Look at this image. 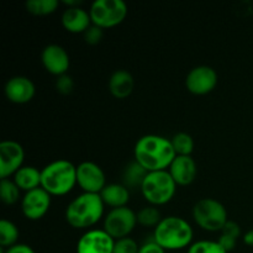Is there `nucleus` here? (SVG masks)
I'll list each match as a JSON object with an SVG mask.
<instances>
[{
  "label": "nucleus",
  "instance_id": "1",
  "mask_svg": "<svg viewBox=\"0 0 253 253\" xmlns=\"http://www.w3.org/2000/svg\"><path fill=\"white\" fill-rule=\"evenodd\" d=\"M177 157L169 138L161 135H145L138 138L133 147V160L147 172L168 170Z\"/></svg>",
  "mask_w": 253,
  "mask_h": 253
},
{
  "label": "nucleus",
  "instance_id": "2",
  "mask_svg": "<svg viewBox=\"0 0 253 253\" xmlns=\"http://www.w3.org/2000/svg\"><path fill=\"white\" fill-rule=\"evenodd\" d=\"M104 210L105 204L100 194L82 193L67 205L64 217L73 229L90 230L103 219Z\"/></svg>",
  "mask_w": 253,
  "mask_h": 253
},
{
  "label": "nucleus",
  "instance_id": "3",
  "mask_svg": "<svg viewBox=\"0 0 253 253\" xmlns=\"http://www.w3.org/2000/svg\"><path fill=\"white\" fill-rule=\"evenodd\" d=\"M194 231L189 222L180 216H166L153 230L152 239L166 251L189 249Z\"/></svg>",
  "mask_w": 253,
  "mask_h": 253
},
{
  "label": "nucleus",
  "instance_id": "4",
  "mask_svg": "<svg viewBox=\"0 0 253 253\" xmlns=\"http://www.w3.org/2000/svg\"><path fill=\"white\" fill-rule=\"evenodd\" d=\"M77 185V166L67 160H57L41 169V188L51 197H63Z\"/></svg>",
  "mask_w": 253,
  "mask_h": 253
},
{
  "label": "nucleus",
  "instance_id": "5",
  "mask_svg": "<svg viewBox=\"0 0 253 253\" xmlns=\"http://www.w3.org/2000/svg\"><path fill=\"white\" fill-rule=\"evenodd\" d=\"M177 187L168 170H158L147 173L140 190L148 204L158 208L174 198Z\"/></svg>",
  "mask_w": 253,
  "mask_h": 253
},
{
  "label": "nucleus",
  "instance_id": "6",
  "mask_svg": "<svg viewBox=\"0 0 253 253\" xmlns=\"http://www.w3.org/2000/svg\"><path fill=\"white\" fill-rule=\"evenodd\" d=\"M193 219L202 230L208 232H220L229 217L222 203L214 198H203L193 207Z\"/></svg>",
  "mask_w": 253,
  "mask_h": 253
},
{
  "label": "nucleus",
  "instance_id": "7",
  "mask_svg": "<svg viewBox=\"0 0 253 253\" xmlns=\"http://www.w3.org/2000/svg\"><path fill=\"white\" fill-rule=\"evenodd\" d=\"M127 12V5L123 0H95L89 10L93 25L103 30L123 24Z\"/></svg>",
  "mask_w": 253,
  "mask_h": 253
},
{
  "label": "nucleus",
  "instance_id": "8",
  "mask_svg": "<svg viewBox=\"0 0 253 253\" xmlns=\"http://www.w3.org/2000/svg\"><path fill=\"white\" fill-rule=\"evenodd\" d=\"M136 225L137 215L128 207L110 209L103 220V230H105L115 241L130 236Z\"/></svg>",
  "mask_w": 253,
  "mask_h": 253
},
{
  "label": "nucleus",
  "instance_id": "9",
  "mask_svg": "<svg viewBox=\"0 0 253 253\" xmlns=\"http://www.w3.org/2000/svg\"><path fill=\"white\" fill-rule=\"evenodd\" d=\"M77 185L83 193L100 194L106 187V177L103 168L90 161H84L77 166Z\"/></svg>",
  "mask_w": 253,
  "mask_h": 253
},
{
  "label": "nucleus",
  "instance_id": "10",
  "mask_svg": "<svg viewBox=\"0 0 253 253\" xmlns=\"http://www.w3.org/2000/svg\"><path fill=\"white\" fill-rule=\"evenodd\" d=\"M25 151L17 141L4 140L0 142V178L6 179L24 166Z\"/></svg>",
  "mask_w": 253,
  "mask_h": 253
},
{
  "label": "nucleus",
  "instance_id": "11",
  "mask_svg": "<svg viewBox=\"0 0 253 253\" xmlns=\"http://www.w3.org/2000/svg\"><path fill=\"white\" fill-rule=\"evenodd\" d=\"M217 79V73L212 67L197 66L187 74L185 86L194 95H207L216 88Z\"/></svg>",
  "mask_w": 253,
  "mask_h": 253
},
{
  "label": "nucleus",
  "instance_id": "12",
  "mask_svg": "<svg viewBox=\"0 0 253 253\" xmlns=\"http://www.w3.org/2000/svg\"><path fill=\"white\" fill-rule=\"evenodd\" d=\"M52 204V197L43 189L37 188L31 192L25 193L21 198L22 215L30 221L41 220L48 212Z\"/></svg>",
  "mask_w": 253,
  "mask_h": 253
},
{
  "label": "nucleus",
  "instance_id": "13",
  "mask_svg": "<svg viewBox=\"0 0 253 253\" xmlns=\"http://www.w3.org/2000/svg\"><path fill=\"white\" fill-rule=\"evenodd\" d=\"M115 240L103 229H90L77 242V253H113Z\"/></svg>",
  "mask_w": 253,
  "mask_h": 253
},
{
  "label": "nucleus",
  "instance_id": "14",
  "mask_svg": "<svg viewBox=\"0 0 253 253\" xmlns=\"http://www.w3.org/2000/svg\"><path fill=\"white\" fill-rule=\"evenodd\" d=\"M41 62L44 69L52 76H56L57 78L67 74L69 66H71V58H69L68 52L66 51L64 47L56 43L47 44L42 49Z\"/></svg>",
  "mask_w": 253,
  "mask_h": 253
},
{
  "label": "nucleus",
  "instance_id": "15",
  "mask_svg": "<svg viewBox=\"0 0 253 253\" xmlns=\"http://www.w3.org/2000/svg\"><path fill=\"white\" fill-rule=\"evenodd\" d=\"M4 94L10 103L26 104L34 99L36 86L34 82L25 76L11 77L5 83Z\"/></svg>",
  "mask_w": 253,
  "mask_h": 253
},
{
  "label": "nucleus",
  "instance_id": "16",
  "mask_svg": "<svg viewBox=\"0 0 253 253\" xmlns=\"http://www.w3.org/2000/svg\"><path fill=\"white\" fill-rule=\"evenodd\" d=\"M168 172L172 175L175 184L179 187H187L197 178L198 166L192 156H177L170 163Z\"/></svg>",
  "mask_w": 253,
  "mask_h": 253
},
{
  "label": "nucleus",
  "instance_id": "17",
  "mask_svg": "<svg viewBox=\"0 0 253 253\" xmlns=\"http://www.w3.org/2000/svg\"><path fill=\"white\" fill-rule=\"evenodd\" d=\"M61 22L64 30L71 34H84L93 25L89 11L82 6L66 7Z\"/></svg>",
  "mask_w": 253,
  "mask_h": 253
},
{
  "label": "nucleus",
  "instance_id": "18",
  "mask_svg": "<svg viewBox=\"0 0 253 253\" xmlns=\"http://www.w3.org/2000/svg\"><path fill=\"white\" fill-rule=\"evenodd\" d=\"M108 88L114 98L126 99L132 94L135 88V79L130 72L125 69H118L109 78Z\"/></svg>",
  "mask_w": 253,
  "mask_h": 253
},
{
  "label": "nucleus",
  "instance_id": "19",
  "mask_svg": "<svg viewBox=\"0 0 253 253\" xmlns=\"http://www.w3.org/2000/svg\"><path fill=\"white\" fill-rule=\"evenodd\" d=\"M100 197L104 204L110 207L111 209H116V208L127 207L130 200V190L121 183H110L101 190Z\"/></svg>",
  "mask_w": 253,
  "mask_h": 253
},
{
  "label": "nucleus",
  "instance_id": "20",
  "mask_svg": "<svg viewBox=\"0 0 253 253\" xmlns=\"http://www.w3.org/2000/svg\"><path fill=\"white\" fill-rule=\"evenodd\" d=\"M12 180L16 183L21 192H31L37 188H41V170L34 166H22L12 175Z\"/></svg>",
  "mask_w": 253,
  "mask_h": 253
},
{
  "label": "nucleus",
  "instance_id": "21",
  "mask_svg": "<svg viewBox=\"0 0 253 253\" xmlns=\"http://www.w3.org/2000/svg\"><path fill=\"white\" fill-rule=\"evenodd\" d=\"M147 170L136 162L135 160L131 163H128L125 167L123 173V184L125 187L130 188H141L143 180H145L146 175H147Z\"/></svg>",
  "mask_w": 253,
  "mask_h": 253
},
{
  "label": "nucleus",
  "instance_id": "22",
  "mask_svg": "<svg viewBox=\"0 0 253 253\" xmlns=\"http://www.w3.org/2000/svg\"><path fill=\"white\" fill-rule=\"evenodd\" d=\"M220 232L221 234H220L217 242L221 245L222 249L227 253L231 252L236 247L237 240L241 236V227H240V225L237 222L229 220Z\"/></svg>",
  "mask_w": 253,
  "mask_h": 253
},
{
  "label": "nucleus",
  "instance_id": "23",
  "mask_svg": "<svg viewBox=\"0 0 253 253\" xmlns=\"http://www.w3.org/2000/svg\"><path fill=\"white\" fill-rule=\"evenodd\" d=\"M20 232L16 225L7 219L0 221V246L1 249H9L15 246L19 240Z\"/></svg>",
  "mask_w": 253,
  "mask_h": 253
},
{
  "label": "nucleus",
  "instance_id": "24",
  "mask_svg": "<svg viewBox=\"0 0 253 253\" xmlns=\"http://www.w3.org/2000/svg\"><path fill=\"white\" fill-rule=\"evenodd\" d=\"M59 1L57 0H27L25 7L27 12L35 16H47L57 11Z\"/></svg>",
  "mask_w": 253,
  "mask_h": 253
},
{
  "label": "nucleus",
  "instance_id": "25",
  "mask_svg": "<svg viewBox=\"0 0 253 253\" xmlns=\"http://www.w3.org/2000/svg\"><path fill=\"white\" fill-rule=\"evenodd\" d=\"M137 215V224L143 227H153L155 229L161 221H162V215H161L160 209L153 205H147L136 212Z\"/></svg>",
  "mask_w": 253,
  "mask_h": 253
},
{
  "label": "nucleus",
  "instance_id": "26",
  "mask_svg": "<svg viewBox=\"0 0 253 253\" xmlns=\"http://www.w3.org/2000/svg\"><path fill=\"white\" fill-rule=\"evenodd\" d=\"M21 190L10 178L0 180V198L5 205H14L20 200Z\"/></svg>",
  "mask_w": 253,
  "mask_h": 253
},
{
  "label": "nucleus",
  "instance_id": "27",
  "mask_svg": "<svg viewBox=\"0 0 253 253\" xmlns=\"http://www.w3.org/2000/svg\"><path fill=\"white\" fill-rule=\"evenodd\" d=\"M173 150L177 156H192L194 151V140L187 132H178L170 138Z\"/></svg>",
  "mask_w": 253,
  "mask_h": 253
},
{
  "label": "nucleus",
  "instance_id": "28",
  "mask_svg": "<svg viewBox=\"0 0 253 253\" xmlns=\"http://www.w3.org/2000/svg\"><path fill=\"white\" fill-rule=\"evenodd\" d=\"M187 253H227L217 241L211 240H200L193 242Z\"/></svg>",
  "mask_w": 253,
  "mask_h": 253
},
{
  "label": "nucleus",
  "instance_id": "29",
  "mask_svg": "<svg viewBox=\"0 0 253 253\" xmlns=\"http://www.w3.org/2000/svg\"><path fill=\"white\" fill-rule=\"evenodd\" d=\"M138 251H140V246L137 242L131 237H126V239L116 240L113 253H138Z\"/></svg>",
  "mask_w": 253,
  "mask_h": 253
},
{
  "label": "nucleus",
  "instance_id": "30",
  "mask_svg": "<svg viewBox=\"0 0 253 253\" xmlns=\"http://www.w3.org/2000/svg\"><path fill=\"white\" fill-rule=\"evenodd\" d=\"M54 86H56L57 91L59 94H62V95H69L74 90V81L71 76L64 74V76L58 77L56 79Z\"/></svg>",
  "mask_w": 253,
  "mask_h": 253
},
{
  "label": "nucleus",
  "instance_id": "31",
  "mask_svg": "<svg viewBox=\"0 0 253 253\" xmlns=\"http://www.w3.org/2000/svg\"><path fill=\"white\" fill-rule=\"evenodd\" d=\"M84 40L90 46H96L101 42L104 37V30L100 29V27L95 26V25H91L85 32H84Z\"/></svg>",
  "mask_w": 253,
  "mask_h": 253
},
{
  "label": "nucleus",
  "instance_id": "32",
  "mask_svg": "<svg viewBox=\"0 0 253 253\" xmlns=\"http://www.w3.org/2000/svg\"><path fill=\"white\" fill-rule=\"evenodd\" d=\"M138 253H166V250H163L155 240H150V241L145 242L140 246V251Z\"/></svg>",
  "mask_w": 253,
  "mask_h": 253
},
{
  "label": "nucleus",
  "instance_id": "33",
  "mask_svg": "<svg viewBox=\"0 0 253 253\" xmlns=\"http://www.w3.org/2000/svg\"><path fill=\"white\" fill-rule=\"evenodd\" d=\"M2 253H36L31 246L26 244H16L9 249H1Z\"/></svg>",
  "mask_w": 253,
  "mask_h": 253
},
{
  "label": "nucleus",
  "instance_id": "34",
  "mask_svg": "<svg viewBox=\"0 0 253 253\" xmlns=\"http://www.w3.org/2000/svg\"><path fill=\"white\" fill-rule=\"evenodd\" d=\"M242 240H244L245 245L253 247V229L249 230L246 234H244V236H242Z\"/></svg>",
  "mask_w": 253,
  "mask_h": 253
},
{
  "label": "nucleus",
  "instance_id": "35",
  "mask_svg": "<svg viewBox=\"0 0 253 253\" xmlns=\"http://www.w3.org/2000/svg\"><path fill=\"white\" fill-rule=\"evenodd\" d=\"M62 4L66 5L67 7H77V6H81L82 1L81 0H63Z\"/></svg>",
  "mask_w": 253,
  "mask_h": 253
}]
</instances>
